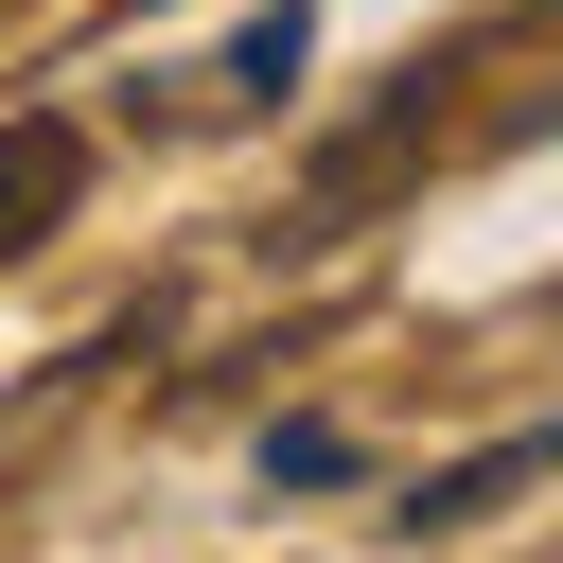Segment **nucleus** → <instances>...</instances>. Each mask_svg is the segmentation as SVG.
I'll use <instances>...</instances> for the list:
<instances>
[{
	"instance_id": "nucleus-1",
	"label": "nucleus",
	"mask_w": 563,
	"mask_h": 563,
	"mask_svg": "<svg viewBox=\"0 0 563 563\" xmlns=\"http://www.w3.org/2000/svg\"><path fill=\"white\" fill-rule=\"evenodd\" d=\"M528 475H563V422H510V440H475V457L405 475V510H387V528H405V545H422V528H493V510H510Z\"/></svg>"
},
{
	"instance_id": "nucleus-2",
	"label": "nucleus",
	"mask_w": 563,
	"mask_h": 563,
	"mask_svg": "<svg viewBox=\"0 0 563 563\" xmlns=\"http://www.w3.org/2000/svg\"><path fill=\"white\" fill-rule=\"evenodd\" d=\"M70 194H88V123L18 106V123H0V264H18V246H53V229H70Z\"/></svg>"
},
{
	"instance_id": "nucleus-3",
	"label": "nucleus",
	"mask_w": 563,
	"mask_h": 563,
	"mask_svg": "<svg viewBox=\"0 0 563 563\" xmlns=\"http://www.w3.org/2000/svg\"><path fill=\"white\" fill-rule=\"evenodd\" d=\"M299 53H317V35H299V0H282V18H246V53L211 70V106H282V88H299Z\"/></svg>"
},
{
	"instance_id": "nucleus-4",
	"label": "nucleus",
	"mask_w": 563,
	"mask_h": 563,
	"mask_svg": "<svg viewBox=\"0 0 563 563\" xmlns=\"http://www.w3.org/2000/svg\"><path fill=\"white\" fill-rule=\"evenodd\" d=\"M264 475H282V493H334V475H352V440H334V422H282V440H264Z\"/></svg>"
}]
</instances>
